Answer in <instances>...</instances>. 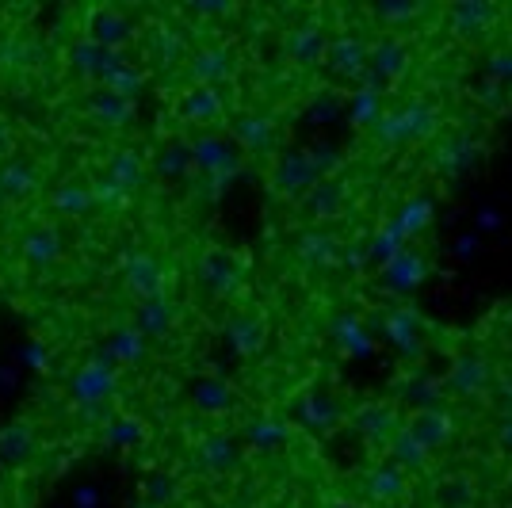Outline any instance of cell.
<instances>
[{
  "label": "cell",
  "mask_w": 512,
  "mask_h": 508,
  "mask_svg": "<svg viewBox=\"0 0 512 508\" xmlns=\"http://www.w3.org/2000/svg\"><path fill=\"white\" fill-rule=\"evenodd\" d=\"M69 402L77 405V409H96V405H107L115 398V390H119V371L104 360V356H96V360L81 363L73 375H69Z\"/></svg>",
  "instance_id": "cell-1"
},
{
  "label": "cell",
  "mask_w": 512,
  "mask_h": 508,
  "mask_svg": "<svg viewBox=\"0 0 512 508\" xmlns=\"http://www.w3.org/2000/svg\"><path fill=\"white\" fill-rule=\"evenodd\" d=\"M119 276H123L127 295H134L138 302H150V298L165 295V268L146 249H127L123 264H119Z\"/></svg>",
  "instance_id": "cell-2"
},
{
  "label": "cell",
  "mask_w": 512,
  "mask_h": 508,
  "mask_svg": "<svg viewBox=\"0 0 512 508\" xmlns=\"http://www.w3.org/2000/svg\"><path fill=\"white\" fill-rule=\"evenodd\" d=\"M237 73L234 50L230 46H203L188 54L184 62V77L192 81V88H218L222 81H230Z\"/></svg>",
  "instance_id": "cell-3"
},
{
  "label": "cell",
  "mask_w": 512,
  "mask_h": 508,
  "mask_svg": "<svg viewBox=\"0 0 512 508\" xmlns=\"http://www.w3.org/2000/svg\"><path fill=\"white\" fill-rule=\"evenodd\" d=\"M81 111H85L88 123L104 130H130L134 119H138V107L134 100H123L115 92H104V88H88L85 100H81Z\"/></svg>",
  "instance_id": "cell-4"
},
{
  "label": "cell",
  "mask_w": 512,
  "mask_h": 508,
  "mask_svg": "<svg viewBox=\"0 0 512 508\" xmlns=\"http://www.w3.org/2000/svg\"><path fill=\"white\" fill-rule=\"evenodd\" d=\"M104 180L111 188L119 191L123 199H130L134 191L146 188V180H150V165H146V157L138 153V149L130 146H119L111 157H107L104 165Z\"/></svg>",
  "instance_id": "cell-5"
},
{
  "label": "cell",
  "mask_w": 512,
  "mask_h": 508,
  "mask_svg": "<svg viewBox=\"0 0 512 508\" xmlns=\"http://www.w3.org/2000/svg\"><path fill=\"white\" fill-rule=\"evenodd\" d=\"M85 35L104 50H127V43L138 35V27L119 8H92L85 20Z\"/></svg>",
  "instance_id": "cell-6"
},
{
  "label": "cell",
  "mask_w": 512,
  "mask_h": 508,
  "mask_svg": "<svg viewBox=\"0 0 512 508\" xmlns=\"http://www.w3.org/2000/svg\"><path fill=\"white\" fill-rule=\"evenodd\" d=\"M43 191V172L27 157H12L0 165V203H27Z\"/></svg>",
  "instance_id": "cell-7"
},
{
  "label": "cell",
  "mask_w": 512,
  "mask_h": 508,
  "mask_svg": "<svg viewBox=\"0 0 512 508\" xmlns=\"http://www.w3.org/2000/svg\"><path fill=\"white\" fill-rule=\"evenodd\" d=\"M20 256L31 264V268H54L65 256V237L54 222H39L20 237Z\"/></svg>",
  "instance_id": "cell-8"
},
{
  "label": "cell",
  "mask_w": 512,
  "mask_h": 508,
  "mask_svg": "<svg viewBox=\"0 0 512 508\" xmlns=\"http://www.w3.org/2000/svg\"><path fill=\"white\" fill-rule=\"evenodd\" d=\"M115 54H119V50H104L100 43H92L88 35H81V39H73L69 50H65V69H69L73 77H81V81H88V85L96 88V81L104 77V69L111 65Z\"/></svg>",
  "instance_id": "cell-9"
},
{
  "label": "cell",
  "mask_w": 512,
  "mask_h": 508,
  "mask_svg": "<svg viewBox=\"0 0 512 508\" xmlns=\"http://www.w3.org/2000/svg\"><path fill=\"white\" fill-rule=\"evenodd\" d=\"M321 169L314 165V157L306 153H287L279 157L276 172H272V184H276L279 195H306V191L318 184Z\"/></svg>",
  "instance_id": "cell-10"
},
{
  "label": "cell",
  "mask_w": 512,
  "mask_h": 508,
  "mask_svg": "<svg viewBox=\"0 0 512 508\" xmlns=\"http://www.w3.org/2000/svg\"><path fill=\"white\" fill-rule=\"evenodd\" d=\"M35 447H39V432L27 417H12V421L0 428V463L4 466H23L35 459Z\"/></svg>",
  "instance_id": "cell-11"
},
{
  "label": "cell",
  "mask_w": 512,
  "mask_h": 508,
  "mask_svg": "<svg viewBox=\"0 0 512 508\" xmlns=\"http://www.w3.org/2000/svg\"><path fill=\"white\" fill-rule=\"evenodd\" d=\"M96 88H104V92H115V96H123V100H138V92L146 88V73H142V65L130 62L127 50H119L111 65L104 69V77L96 81Z\"/></svg>",
  "instance_id": "cell-12"
},
{
  "label": "cell",
  "mask_w": 512,
  "mask_h": 508,
  "mask_svg": "<svg viewBox=\"0 0 512 508\" xmlns=\"http://www.w3.org/2000/svg\"><path fill=\"white\" fill-rule=\"evenodd\" d=\"M146 54H150L153 65H176V62H188V39L180 27L172 23H150L146 31Z\"/></svg>",
  "instance_id": "cell-13"
},
{
  "label": "cell",
  "mask_w": 512,
  "mask_h": 508,
  "mask_svg": "<svg viewBox=\"0 0 512 508\" xmlns=\"http://www.w3.org/2000/svg\"><path fill=\"white\" fill-rule=\"evenodd\" d=\"M222 111H226V100H222L218 88H188V92L180 96V119H184V123H195V127L218 123Z\"/></svg>",
  "instance_id": "cell-14"
},
{
  "label": "cell",
  "mask_w": 512,
  "mask_h": 508,
  "mask_svg": "<svg viewBox=\"0 0 512 508\" xmlns=\"http://www.w3.org/2000/svg\"><path fill=\"white\" fill-rule=\"evenodd\" d=\"M46 207L58 218H85V214L96 211V195H92V184H73L65 180L58 188L46 195Z\"/></svg>",
  "instance_id": "cell-15"
},
{
  "label": "cell",
  "mask_w": 512,
  "mask_h": 508,
  "mask_svg": "<svg viewBox=\"0 0 512 508\" xmlns=\"http://www.w3.org/2000/svg\"><path fill=\"white\" fill-rule=\"evenodd\" d=\"M115 371L119 367H134V363L146 360V337L134 329V325H123V329H115V333H107L104 340V352H100Z\"/></svg>",
  "instance_id": "cell-16"
},
{
  "label": "cell",
  "mask_w": 512,
  "mask_h": 508,
  "mask_svg": "<svg viewBox=\"0 0 512 508\" xmlns=\"http://www.w3.org/2000/svg\"><path fill=\"white\" fill-rule=\"evenodd\" d=\"M325 31L314 27V23H302L291 31V39H287V54H291V62L302 65V69H310V65H321L325 62Z\"/></svg>",
  "instance_id": "cell-17"
},
{
  "label": "cell",
  "mask_w": 512,
  "mask_h": 508,
  "mask_svg": "<svg viewBox=\"0 0 512 508\" xmlns=\"http://www.w3.org/2000/svg\"><path fill=\"white\" fill-rule=\"evenodd\" d=\"M172 321H176V306H172L169 298H150V302H138V310H134V329L142 333V337H165L172 329Z\"/></svg>",
  "instance_id": "cell-18"
},
{
  "label": "cell",
  "mask_w": 512,
  "mask_h": 508,
  "mask_svg": "<svg viewBox=\"0 0 512 508\" xmlns=\"http://www.w3.org/2000/svg\"><path fill=\"white\" fill-rule=\"evenodd\" d=\"M199 279L211 287L214 295H226V291L237 287V264L222 249H211V253H203V260H199Z\"/></svg>",
  "instance_id": "cell-19"
},
{
  "label": "cell",
  "mask_w": 512,
  "mask_h": 508,
  "mask_svg": "<svg viewBox=\"0 0 512 508\" xmlns=\"http://www.w3.org/2000/svg\"><path fill=\"white\" fill-rule=\"evenodd\" d=\"M234 134L249 153H264V149L276 142V127H272L264 115H237Z\"/></svg>",
  "instance_id": "cell-20"
},
{
  "label": "cell",
  "mask_w": 512,
  "mask_h": 508,
  "mask_svg": "<svg viewBox=\"0 0 512 508\" xmlns=\"http://www.w3.org/2000/svg\"><path fill=\"white\" fill-rule=\"evenodd\" d=\"M341 199H344L341 184L318 180L314 188L302 195V211H306V218H333V214L341 211Z\"/></svg>",
  "instance_id": "cell-21"
},
{
  "label": "cell",
  "mask_w": 512,
  "mask_h": 508,
  "mask_svg": "<svg viewBox=\"0 0 512 508\" xmlns=\"http://www.w3.org/2000/svg\"><path fill=\"white\" fill-rule=\"evenodd\" d=\"M325 62L341 77H356L363 69V46L356 39H333L329 50H325Z\"/></svg>",
  "instance_id": "cell-22"
},
{
  "label": "cell",
  "mask_w": 512,
  "mask_h": 508,
  "mask_svg": "<svg viewBox=\"0 0 512 508\" xmlns=\"http://www.w3.org/2000/svg\"><path fill=\"white\" fill-rule=\"evenodd\" d=\"M192 161L211 172H222L234 165V149L226 138H199V142H192Z\"/></svg>",
  "instance_id": "cell-23"
},
{
  "label": "cell",
  "mask_w": 512,
  "mask_h": 508,
  "mask_svg": "<svg viewBox=\"0 0 512 508\" xmlns=\"http://www.w3.org/2000/svg\"><path fill=\"white\" fill-rule=\"evenodd\" d=\"M39 58V46L31 43V39H23V35H0V69H27V65H35Z\"/></svg>",
  "instance_id": "cell-24"
},
{
  "label": "cell",
  "mask_w": 512,
  "mask_h": 508,
  "mask_svg": "<svg viewBox=\"0 0 512 508\" xmlns=\"http://www.w3.org/2000/svg\"><path fill=\"white\" fill-rule=\"evenodd\" d=\"M104 440L111 447H119V451H127V447L146 440V424L138 421V417H111L104 424Z\"/></svg>",
  "instance_id": "cell-25"
},
{
  "label": "cell",
  "mask_w": 512,
  "mask_h": 508,
  "mask_svg": "<svg viewBox=\"0 0 512 508\" xmlns=\"http://www.w3.org/2000/svg\"><path fill=\"white\" fill-rule=\"evenodd\" d=\"M199 459L211 470H230V466H237V444L226 436H211V440L199 444Z\"/></svg>",
  "instance_id": "cell-26"
},
{
  "label": "cell",
  "mask_w": 512,
  "mask_h": 508,
  "mask_svg": "<svg viewBox=\"0 0 512 508\" xmlns=\"http://www.w3.org/2000/svg\"><path fill=\"white\" fill-rule=\"evenodd\" d=\"M230 340H234L241 352H256L260 344H264V325L256 318H237L230 325Z\"/></svg>",
  "instance_id": "cell-27"
},
{
  "label": "cell",
  "mask_w": 512,
  "mask_h": 508,
  "mask_svg": "<svg viewBox=\"0 0 512 508\" xmlns=\"http://www.w3.org/2000/svg\"><path fill=\"white\" fill-rule=\"evenodd\" d=\"M299 249L306 260H318V264H329L333 256H337V241L329 237V233H306L299 241Z\"/></svg>",
  "instance_id": "cell-28"
},
{
  "label": "cell",
  "mask_w": 512,
  "mask_h": 508,
  "mask_svg": "<svg viewBox=\"0 0 512 508\" xmlns=\"http://www.w3.org/2000/svg\"><path fill=\"white\" fill-rule=\"evenodd\" d=\"M287 436H291V432H287L279 421H253L249 424V440H253L256 447H279Z\"/></svg>",
  "instance_id": "cell-29"
},
{
  "label": "cell",
  "mask_w": 512,
  "mask_h": 508,
  "mask_svg": "<svg viewBox=\"0 0 512 508\" xmlns=\"http://www.w3.org/2000/svg\"><path fill=\"white\" fill-rule=\"evenodd\" d=\"M230 386H222V382H203V386H195V405H203V409H226L230 405Z\"/></svg>",
  "instance_id": "cell-30"
},
{
  "label": "cell",
  "mask_w": 512,
  "mask_h": 508,
  "mask_svg": "<svg viewBox=\"0 0 512 508\" xmlns=\"http://www.w3.org/2000/svg\"><path fill=\"white\" fill-rule=\"evenodd\" d=\"M69 508H107V493L96 482H81L69 493Z\"/></svg>",
  "instance_id": "cell-31"
},
{
  "label": "cell",
  "mask_w": 512,
  "mask_h": 508,
  "mask_svg": "<svg viewBox=\"0 0 512 508\" xmlns=\"http://www.w3.org/2000/svg\"><path fill=\"white\" fill-rule=\"evenodd\" d=\"M367 486H371V493H375V497H394V493H398V489H402V478H398V474H390V470H375V474H371V482H367Z\"/></svg>",
  "instance_id": "cell-32"
},
{
  "label": "cell",
  "mask_w": 512,
  "mask_h": 508,
  "mask_svg": "<svg viewBox=\"0 0 512 508\" xmlns=\"http://www.w3.org/2000/svg\"><path fill=\"white\" fill-rule=\"evenodd\" d=\"M12 157H16V130L0 119V165L12 161Z\"/></svg>",
  "instance_id": "cell-33"
}]
</instances>
